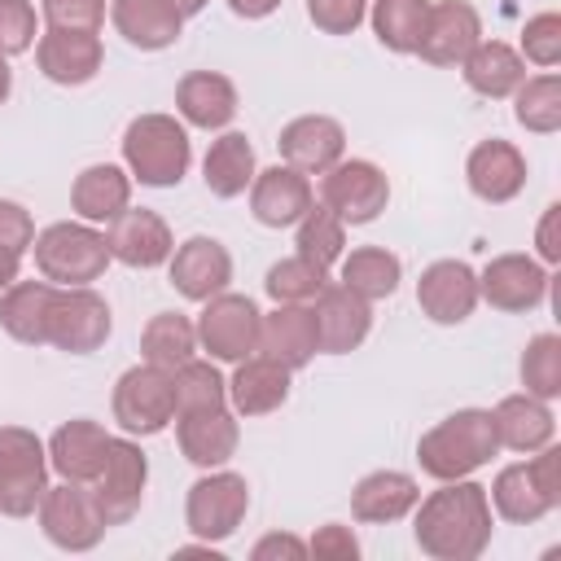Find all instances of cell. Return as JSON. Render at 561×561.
<instances>
[{
  "mask_svg": "<svg viewBox=\"0 0 561 561\" xmlns=\"http://www.w3.org/2000/svg\"><path fill=\"white\" fill-rule=\"evenodd\" d=\"M495 517L482 482L456 478L416 500L412 539L430 561H478L491 543Z\"/></svg>",
  "mask_w": 561,
  "mask_h": 561,
  "instance_id": "6da1fadb",
  "label": "cell"
},
{
  "mask_svg": "<svg viewBox=\"0 0 561 561\" xmlns=\"http://www.w3.org/2000/svg\"><path fill=\"white\" fill-rule=\"evenodd\" d=\"M495 451H500V438L491 425V408H460L443 416L434 430H425L416 443V460L434 482L469 478L482 465H491Z\"/></svg>",
  "mask_w": 561,
  "mask_h": 561,
  "instance_id": "7a4b0ae2",
  "label": "cell"
},
{
  "mask_svg": "<svg viewBox=\"0 0 561 561\" xmlns=\"http://www.w3.org/2000/svg\"><path fill=\"white\" fill-rule=\"evenodd\" d=\"M193 145L171 114H136L123 131V167L145 188H175L188 175Z\"/></svg>",
  "mask_w": 561,
  "mask_h": 561,
  "instance_id": "3957f363",
  "label": "cell"
},
{
  "mask_svg": "<svg viewBox=\"0 0 561 561\" xmlns=\"http://www.w3.org/2000/svg\"><path fill=\"white\" fill-rule=\"evenodd\" d=\"M530 456L535 460L504 465L495 473V482L486 486L491 508L513 526H530V522L548 517L561 504V451L548 443V447H539Z\"/></svg>",
  "mask_w": 561,
  "mask_h": 561,
  "instance_id": "277c9868",
  "label": "cell"
},
{
  "mask_svg": "<svg viewBox=\"0 0 561 561\" xmlns=\"http://www.w3.org/2000/svg\"><path fill=\"white\" fill-rule=\"evenodd\" d=\"M35 267L53 285H92L110 267V245L105 232H96L83 219H57L44 232H35Z\"/></svg>",
  "mask_w": 561,
  "mask_h": 561,
  "instance_id": "5b68a950",
  "label": "cell"
},
{
  "mask_svg": "<svg viewBox=\"0 0 561 561\" xmlns=\"http://www.w3.org/2000/svg\"><path fill=\"white\" fill-rule=\"evenodd\" d=\"M48 491V447L26 425H0V513L31 517Z\"/></svg>",
  "mask_w": 561,
  "mask_h": 561,
  "instance_id": "8992f818",
  "label": "cell"
},
{
  "mask_svg": "<svg viewBox=\"0 0 561 561\" xmlns=\"http://www.w3.org/2000/svg\"><path fill=\"white\" fill-rule=\"evenodd\" d=\"M35 513H39L44 539L53 548H61V552H92L110 530V522H105V513H101V504H96L88 482H66L61 478L57 486L44 491Z\"/></svg>",
  "mask_w": 561,
  "mask_h": 561,
  "instance_id": "52a82bcc",
  "label": "cell"
},
{
  "mask_svg": "<svg viewBox=\"0 0 561 561\" xmlns=\"http://www.w3.org/2000/svg\"><path fill=\"white\" fill-rule=\"evenodd\" d=\"M250 508V482L232 469H206L184 500V526L202 543H224L237 535Z\"/></svg>",
  "mask_w": 561,
  "mask_h": 561,
  "instance_id": "ba28073f",
  "label": "cell"
},
{
  "mask_svg": "<svg viewBox=\"0 0 561 561\" xmlns=\"http://www.w3.org/2000/svg\"><path fill=\"white\" fill-rule=\"evenodd\" d=\"M110 408H114V421H118L123 434H131V438L162 434L175 421V386H171V373L167 368H153V364L127 368L114 381Z\"/></svg>",
  "mask_w": 561,
  "mask_h": 561,
  "instance_id": "9c48e42d",
  "label": "cell"
},
{
  "mask_svg": "<svg viewBox=\"0 0 561 561\" xmlns=\"http://www.w3.org/2000/svg\"><path fill=\"white\" fill-rule=\"evenodd\" d=\"M114 329L110 302L92 285H57L48 307V346L66 355H92Z\"/></svg>",
  "mask_w": 561,
  "mask_h": 561,
  "instance_id": "30bf717a",
  "label": "cell"
},
{
  "mask_svg": "<svg viewBox=\"0 0 561 561\" xmlns=\"http://www.w3.org/2000/svg\"><path fill=\"white\" fill-rule=\"evenodd\" d=\"M259 307L250 294H215L202 302L197 316V346L215 364H241L245 355L259 351Z\"/></svg>",
  "mask_w": 561,
  "mask_h": 561,
  "instance_id": "8fae6325",
  "label": "cell"
},
{
  "mask_svg": "<svg viewBox=\"0 0 561 561\" xmlns=\"http://www.w3.org/2000/svg\"><path fill=\"white\" fill-rule=\"evenodd\" d=\"M320 202L342 224H373L390 202V180L368 158H342L320 180Z\"/></svg>",
  "mask_w": 561,
  "mask_h": 561,
  "instance_id": "7c38bea8",
  "label": "cell"
},
{
  "mask_svg": "<svg viewBox=\"0 0 561 561\" xmlns=\"http://www.w3.org/2000/svg\"><path fill=\"white\" fill-rule=\"evenodd\" d=\"M145 482H149V460H145L140 443L131 434L110 438L105 465L92 478V495H96V504H101L110 526H123V522L136 517V508L145 500Z\"/></svg>",
  "mask_w": 561,
  "mask_h": 561,
  "instance_id": "4fadbf2b",
  "label": "cell"
},
{
  "mask_svg": "<svg viewBox=\"0 0 561 561\" xmlns=\"http://www.w3.org/2000/svg\"><path fill=\"white\" fill-rule=\"evenodd\" d=\"M548 267L530 254H495L478 272V298L495 311H535L548 298Z\"/></svg>",
  "mask_w": 561,
  "mask_h": 561,
  "instance_id": "5bb4252c",
  "label": "cell"
},
{
  "mask_svg": "<svg viewBox=\"0 0 561 561\" xmlns=\"http://www.w3.org/2000/svg\"><path fill=\"white\" fill-rule=\"evenodd\" d=\"M167 272H171V285H175L180 298L206 302V298H215L232 285V254H228L224 241L197 232V237H188L171 250Z\"/></svg>",
  "mask_w": 561,
  "mask_h": 561,
  "instance_id": "9a60e30c",
  "label": "cell"
},
{
  "mask_svg": "<svg viewBox=\"0 0 561 561\" xmlns=\"http://www.w3.org/2000/svg\"><path fill=\"white\" fill-rule=\"evenodd\" d=\"M35 66L48 83L61 88H83L101 75L105 66V44L96 31H44L35 39Z\"/></svg>",
  "mask_w": 561,
  "mask_h": 561,
  "instance_id": "2e32d148",
  "label": "cell"
},
{
  "mask_svg": "<svg viewBox=\"0 0 561 561\" xmlns=\"http://www.w3.org/2000/svg\"><path fill=\"white\" fill-rule=\"evenodd\" d=\"M478 302V272L465 259H434L416 280V307L434 324H465Z\"/></svg>",
  "mask_w": 561,
  "mask_h": 561,
  "instance_id": "e0dca14e",
  "label": "cell"
},
{
  "mask_svg": "<svg viewBox=\"0 0 561 561\" xmlns=\"http://www.w3.org/2000/svg\"><path fill=\"white\" fill-rule=\"evenodd\" d=\"M280 162L298 167L302 175H324L333 162L346 158V127L329 114H298L276 136Z\"/></svg>",
  "mask_w": 561,
  "mask_h": 561,
  "instance_id": "ac0fdd59",
  "label": "cell"
},
{
  "mask_svg": "<svg viewBox=\"0 0 561 561\" xmlns=\"http://www.w3.org/2000/svg\"><path fill=\"white\" fill-rule=\"evenodd\" d=\"M175 443L180 456L197 469H224L237 456L241 443V425L237 412L224 408H193V412H175Z\"/></svg>",
  "mask_w": 561,
  "mask_h": 561,
  "instance_id": "d6986e66",
  "label": "cell"
},
{
  "mask_svg": "<svg viewBox=\"0 0 561 561\" xmlns=\"http://www.w3.org/2000/svg\"><path fill=\"white\" fill-rule=\"evenodd\" d=\"M465 180H469V193L478 202L504 206L526 188V153L513 140H500V136L478 140L465 158Z\"/></svg>",
  "mask_w": 561,
  "mask_h": 561,
  "instance_id": "ffe728a7",
  "label": "cell"
},
{
  "mask_svg": "<svg viewBox=\"0 0 561 561\" xmlns=\"http://www.w3.org/2000/svg\"><path fill=\"white\" fill-rule=\"evenodd\" d=\"M105 245H110V259L149 272V267H162V263L171 259L175 237H171V228H167V219H162L158 210H145V206L136 210V206H127L123 215L110 219Z\"/></svg>",
  "mask_w": 561,
  "mask_h": 561,
  "instance_id": "44dd1931",
  "label": "cell"
},
{
  "mask_svg": "<svg viewBox=\"0 0 561 561\" xmlns=\"http://www.w3.org/2000/svg\"><path fill=\"white\" fill-rule=\"evenodd\" d=\"M311 316H316V333H320L324 355H351L373 329V302L359 298L355 289H346L342 280H329L316 294Z\"/></svg>",
  "mask_w": 561,
  "mask_h": 561,
  "instance_id": "7402d4cb",
  "label": "cell"
},
{
  "mask_svg": "<svg viewBox=\"0 0 561 561\" xmlns=\"http://www.w3.org/2000/svg\"><path fill=\"white\" fill-rule=\"evenodd\" d=\"M478 39H482V13L469 0H438L430 4L416 57L430 66H460Z\"/></svg>",
  "mask_w": 561,
  "mask_h": 561,
  "instance_id": "603a6c76",
  "label": "cell"
},
{
  "mask_svg": "<svg viewBox=\"0 0 561 561\" xmlns=\"http://www.w3.org/2000/svg\"><path fill=\"white\" fill-rule=\"evenodd\" d=\"M316 206V193H311V175H302L298 167H267V171H254L250 180V210L263 228H294L307 210Z\"/></svg>",
  "mask_w": 561,
  "mask_h": 561,
  "instance_id": "cb8c5ba5",
  "label": "cell"
},
{
  "mask_svg": "<svg viewBox=\"0 0 561 561\" xmlns=\"http://www.w3.org/2000/svg\"><path fill=\"white\" fill-rule=\"evenodd\" d=\"M259 355L285 364L289 373L307 368L320 355L316 316L307 302H276V311L259 316Z\"/></svg>",
  "mask_w": 561,
  "mask_h": 561,
  "instance_id": "d4e9b609",
  "label": "cell"
},
{
  "mask_svg": "<svg viewBox=\"0 0 561 561\" xmlns=\"http://www.w3.org/2000/svg\"><path fill=\"white\" fill-rule=\"evenodd\" d=\"M44 447H48V469L57 478H66V482H92L101 473V465H105L110 434H105L101 421L75 416L66 425H57Z\"/></svg>",
  "mask_w": 561,
  "mask_h": 561,
  "instance_id": "484cf974",
  "label": "cell"
},
{
  "mask_svg": "<svg viewBox=\"0 0 561 561\" xmlns=\"http://www.w3.org/2000/svg\"><path fill=\"white\" fill-rule=\"evenodd\" d=\"M175 110L188 127L224 131L237 118V83L219 70H188L175 83Z\"/></svg>",
  "mask_w": 561,
  "mask_h": 561,
  "instance_id": "4316f807",
  "label": "cell"
},
{
  "mask_svg": "<svg viewBox=\"0 0 561 561\" xmlns=\"http://www.w3.org/2000/svg\"><path fill=\"white\" fill-rule=\"evenodd\" d=\"M416 500H421V486H416L412 473H403V469H373V473H364L355 482L351 513L364 526H386V522L408 517L416 508Z\"/></svg>",
  "mask_w": 561,
  "mask_h": 561,
  "instance_id": "83f0119b",
  "label": "cell"
},
{
  "mask_svg": "<svg viewBox=\"0 0 561 561\" xmlns=\"http://www.w3.org/2000/svg\"><path fill=\"white\" fill-rule=\"evenodd\" d=\"M110 22L140 53H162L184 31V18L171 0H110Z\"/></svg>",
  "mask_w": 561,
  "mask_h": 561,
  "instance_id": "f1b7e54d",
  "label": "cell"
},
{
  "mask_svg": "<svg viewBox=\"0 0 561 561\" xmlns=\"http://www.w3.org/2000/svg\"><path fill=\"white\" fill-rule=\"evenodd\" d=\"M289 368L267 355H245L228 381V403L237 416H267L289 399Z\"/></svg>",
  "mask_w": 561,
  "mask_h": 561,
  "instance_id": "f546056e",
  "label": "cell"
},
{
  "mask_svg": "<svg viewBox=\"0 0 561 561\" xmlns=\"http://www.w3.org/2000/svg\"><path fill=\"white\" fill-rule=\"evenodd\" d=\"M491 425H495V438H500V447H508V451H539V447H548L552 438H557V416H552V408L543 403V399H535V394H504L495 408H491Z\"/></svg>",
  "mask_w": 561,
  "mask_h": 561,
  "instance_id": "4dcf8cb0",
  "label": "cell"
},
{
  "mask_svg": "<svg viewBox=\"0 0 561 561\" xmlns=\"http://www.w3.org/2000/svg\"><path fill=\"white\" fill-rule=\"evenodd\" d=\"M131 206V175L127 167L114 162H92L75 175L70 184V210L83 224H110L114 215H123Z\"/></svg>",
  "mask_w": 561,
  "mask_h": 561,
  "instance_id": "1f68e13d",
  "label": "cell"
},
{
  "mask_svg": "<svg viewBox=\"0 0 561 561\" xmlns=\"http://www.w3.org/2000/svg\"><path fill=\"white\" fill-rule=\"evenodd\" d=\"M460 75L469 83V92L486 96V101H504L517 92V83L526 79V61L513 44L504 39H478L469 48V57L460 61Z\"/></svg>",
  "mask_w": 561,
  "mask_h": 561,
  "instance_id": "d6a6232c",
  "label": "cell"
},
{
  "mask_svg": "<svg viewBox=\"0 0 561 561\" xmlns=\"http://www.w3.org/2000/svg\"><path fill=\"white\" fill-rule=\"evenodd\" d=\"M53 280H13L0 294V329L22 346H48V307H53Z\"/></svg>",
  "mask_w": 561,
  "mask_h": 561,
  "instance_id": "836d02e7",
  "label": "cell"
},
{
  "mask_svg": "<svg viewBox=\"0 0 561 561\" xmlns=\"http://www.w3.org/2000/svg\"><path fill=\"white\" fill-rule=\"evenodd\" d=\"M254 145L245 140V131H219L202 158V180L215 197H241L254 180Z\"/></svg>",
  "mask_w": 561,
  "mask_h": 561,
  "instance_id": "e575fe53",
  "label": "cell"
},
{
  "mask_svg": "<svg viewBox=\"0 0 561 561\" xmlns=\"http://www.w3.org/2000/svg\"><path fill=\"white\" fill-rule=\"evenodd\" d=\"M337 263H342V285L355 289V294L368 298V302L390 298V294L399 289V280H403V263H399V254H390L386 245H359V250L342 254Z\"/></svg>",
  "mask_w": 561,
  "mask_h": 561,
  "instance_id": "d590c367",
  "label": "cell"
},
{
  "mask_svg": "<svg viewBox=\"0 0 561 561\" xmlns=\"http://www.w3.org/2000/svg\"><path fill=\"white\" fill-rule=\"evenodd\" d=\"M425 18H430V0H368V22L377 44L399 57L416 53Z\"/></svg>",
  "mask_w": 561,
  "mask_h": 561,
  "instance_id": "8d00e7d4",
  "label": "cell"
},
{
  "mask_svg": "<svg viewBox=\"0 0 561 561\" xmlns=\"http://www.w3.org/2000/svg\"><path fill=\"white\" fill-rule=\"evenodd\" d=\"M197 351V324L180 311H158L145 329H140V359L153 368H180L184 359H193Z\"/></svg>",
  "mask_w": 561,
  "mask_h": 561,
  "instance_id": "74e56055",
  "label": "cell"
},
{
  "mask_svg": "<svg viewBox=\"0 0 561 561\" xmlns=\"http://www.w3.org/2000/svg\"><path fill=\"white\" fill-rule=\"evenodd\" d=\"M513 118L535 136L561 131V79L552 70L548 75H526L513 92Z\"/></svg>",
  "mask_w": 561,
  "mask_h": 561,
  "instance_id": "f35d334b",
  "label": "cell"
},
{
  "mask_svg": "<svg viewBox=\"0 0 561 561\" xmlns=\"http://www.w3.org/2000/svg\"><path fill=\"white\" fill-rule=\"evenodd\" d=\"M171 386H175V412H193V408H224L228 403V381L215 368V359H184L180 368H171Z\"/></svg>",
  "mask_w": 561,
  "mask_h": 561,
  "instance_id": "ab89813d",
  "label": "cell"
},
{
  "mask_svg": "<svg viewBox=\"0 0 561 561\" xmlns=\"http://www.w3.org/2000/svg\"><path fill=\"white\" fill-rule=\"evenodd\" d=\"M329 285V267L302 259V254H289L280 263L267 267L263 276V289L272 302H316V294Z\"/></svg>",
  "mask_w": 561,
  "mask_h": 561,
  "instance_id": "60d3db41",
  "label": "cell"
},
{
  "mask_svg": "<svg viewBox=\"0 0 561 561\" xmlns=\"http://www.w3.org/2000/svg\"><path fill=\"white\" fill-rule=\"evenodd\" d=\"M298 254L302 259H311V263H320V267H333L342 254H346V224L320 202V206H311L302 219H298Z\"/></svg>",
  "mask_w": 561,
  "mask_h": 561,
  "instance_id": "b9f144b4",
  "label": "cell"
},
{
  "mask_svg": "<svg viewBox=\"0 0 561 561\" xmlns=\"http://www.w3.org/2000/svg\"><path fill=\"white\" fill-rule=\"evenodd\" d=\"M522 386L526 394L552 403L561 394V337L557 333H535L522 351Z\"/></svg>",
  "mask_w": 561,
  "mask_h": 561,
  "instance_id": "7bdbcfd3",
  "label": "cell"
},
{
  "mask_svg": "<svg viewBox=\"0 0 561 561\" xmlns=\"http://www.w3.org/2000/svg\"><path fill=\"white\" fill-rule=\"evenodd\" d=\"M522 61H535L543 70H552L561 61V13H535L526 26H522Z\"/></svg>",
  "mask_w": 561,
  "mask_h": 561,
  "instance_id": "ee69618b",
  "label": "cell"
},
{
  "mask_svg": "<svg viewBox=\"0 0 561 561\" xmlns=\"http://www.w3.org/2000/svg\"><path fill=\"white\" fill-rule=\"evenodd\" d=\"M35 44V4L0 0V57H18Z\"/></svg>",
  "mask_w": 561,
  "mask_h": 561,
  "instance_id": "f6af8a7d",
  "label": "cell"
},
{
  "mask_svg": "<svg viewBox=\"0 0 561 561\" xmlns=\"http://www.w3.org/2000/svg\"><path fill=\"white\" fill-rule=\"evenodd\" d=\"M39 13L53 31H101L105 0H44Z\"/></svg>",
  "mask_w": 561,
  "mask_h": 561,
  "instance_id": "bcb514c9",
  "label": "cell"
},
{
  "mask_svg": "<svg viewBox=\"0 0 561 561\" xmlns=\"http://www.w3.org/2000/svg\"><path fill=\"white\" fill-rule=\"evenodd\" d=\"M307 18L324 35H351L368 18V0H307Z\"/></svg>",
  "mask_w": 561,
  "mask_h": 561,
  "instance_id": "7dc6e473",
  "label": "cell"
},
{
  "mask_svg": "<svg viewBox=\"0 0 561 561\" xmlns=\"http://www.w3.org/2000/svg\"><path fill=\"white\" fill-rule=\"evenodd\" d=\"M35 245V219L26 206L0 197V250H13V254H26Z\"/></svg>",
  "mask_w": 561,
  "mask_h": 561,
  "instance_id": "c3c4849f",
  "label": "cell"
},
{
  "mask_svg": "<svg viewBox=\"0 0 561 561\" xmlns=\"http://www.w3.org/2000/svg\"><path fill=\"white\" fill-rule=\"evenodd\" d=\"M307 552H316L320 561H355V557H359V539L351 535V526L329 522V526H320V530L311 535Z\"/></svg>",
  "mask_w": 561,
  "mask_h": 561,
  "instance_id": "681fc988",
  "label": "cell"
},
{
  "mask_svg": "<svg viewBox=\"0 0 561 561\" xmlns=\"http://www.w3.org/2000/svg\"><path fill=\"white\" fill-rule=\"evenodd\" d=\"M557 219H561V202L543 206L539 215V228H535V250H539V263L543 267H557L561 263V241H557Z\"/></svg>",
  "mask_w": 561,
  "mask_h": 561,
  "instance_id": "f907efd6",
  "label": "cell"
},
{
  "mask_svg": "<svg viewBox=\"0 0 561 561\" xmlns=\"http://www.w3.org/2000/svg\"><path fill=\"white\" fill-rule=\"evenodd\" d=\"M250 557L254 561H272V557H289V561H298V557H307V543L298 539V535H263L254 548H250Z\"/></svg>",
  "mask_w": 561,
  "mask_h": 561,
  "instance_id": "816d5d0a",
  "label": "cell"
},
{
  "mask_svg": "<svg viewBox=\"0 0 561 561\" xmlns=\"http://www.w3.org/2000/svg\"><path fill=\"white\" fill-rule=\"evenodd\" d=\"M228 9H232L237 18H245V22H259V18L276 13V9H280V0H228Z\"/></svg>",
  "mask_w": 561,
  "mask_h": 561,
  "instance_id": "f5cc1de1",
  "label": "cell"
},
{
  "mask_svg": "<svg viewBox=\"0 0 561 561\" xmlns=\"http://www.w3.org/2000/svg\"><path fill=\"white\" fill-rule=\"evenodd\" d=\"M22 276V254H13V250H0V294L13 285Z\"/></svg>",
  "mask_w": 561,
  "mask_h": 561,
  "instance_id": "db71d44e",
  "label": "cell"
},
{
  "mask_svg": "<svg viewBox=\"0 0 561 561\" xmlns=\"http://www.w3.org/2000/svg\"><path fill=\"white\" fill-rule=\"evenodd\" d=\"M9 92H13V70H9V57H0V105L9 101Z\"/></svg>",
  "mask_w": 561,
  "mask_h": 561,
  "instance_id": "11a10c76",
  "label": "cell"
},
{
  "mask_svg": "<svg viewBox=\"0 0 561 561\" xmlns=\"http://www.w3.org/2000/svg\"><path fill=\"white\" fill-rule=\"evenodd\" d=\"M171 4L180 9V18H193V13H202V9L210 4V0H171Z\"/></svg>",
  "mask_w": 561,
  "mask_h": 561,
  "instance_id": "9f6ffc18",
  "label": "cell"
}]
</instances>
